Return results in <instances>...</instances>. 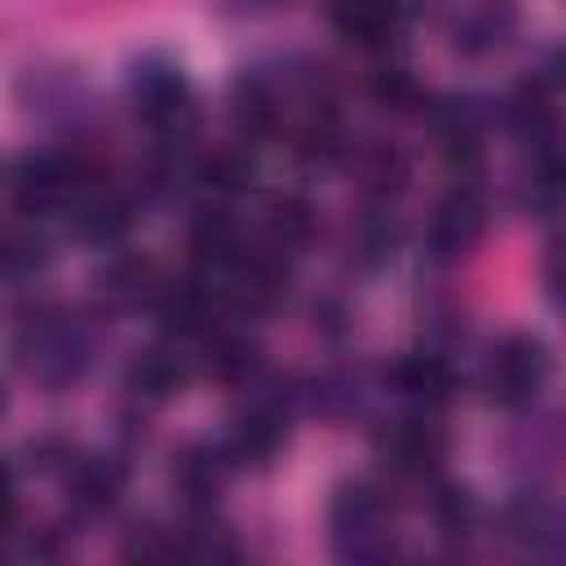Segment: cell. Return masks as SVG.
Returning <instances> with one entry per match:
<instances>
[{
	"label": "cell",
	"mask_w": 566,
	"mask_h": 566,
	"mask_svg": "<svg viewBox=\"0 0 566 566\" xmlns=\"http://www.w3.org/2000/svg\"><path fill=\"white\" fill-rule=\"evenodd\" d=\"M18 349H22L31 380H44L53 389L80 380V371L88 363V340H84L80 323H71L66 314H35L22 327Z\"/></svg>",
	"instance_id": "6da1fadb"
},
{
	"label": "cell",
	"mask_w": 566,
	"mask_h": 566,
	"mask_svg": "<svg viewBox=\"0 0 566 566\" xmlns=\"http://www.w3.org/2000/svg\"><path fill=\"white\" fill-rule=\"evenodd\" d=\"M544 380H548V349L535 340V336H526V332H513V336H504L495 349H491V358H486V367H482V389H486V398L495 402V407H526L539 389H544Z\"/></svg>",
	"instance_id": "7a4b0ae2"
},
{
	"label": "cell",
	"mask_w": 566,
	"mask_h": 566,
	"mask_svg": "<svg viewBox=\"0 0 566 566\" xmlns=\"http://www.w3.org/2000/svg\"><path fill=\"white\" fill-rule=\"evenodd\" d=\"M332 544L340 557H354V562H367V557H380L389 553V504L376 486H340L336 500H332Z\"/></svg>",
	"instance_id": "3957f363"
},
{
	"label": "cell",
	"mask_w": 566,
	"mask_h": 566,
	"mask_svg": "<svg viewBox=\"0 0 566 566\" xmlns=\"http://www.w3.org/2000/svg\"><path fill=\"white\" fill-rule=\"evenodd\" d=\"M75 190H80L75 164H71V155H57V150H31L9 172V195L22 217H44V212L71 203Z\"/></svg>",
	"instance_id": "277c9868"
},
{
	"label": "cell",
	"mask_w": 566,
	"mask_h": 566,
	"mask_svg": "<svg viewBox=\"0 0 566 566\" xmlns=\"http://www.w3.org/2000/svg\"><path fill=\"white\" fill-rule=\"evenodd\" d=\"M133 102L137 115L164 137V142H181L195 128V97L186 88V80L172 66H146L133 75Z\"/></svg>",
	"instance_id": "5b68a950"
},
{
	"label": "cell",
	"mask_w": 566,
	"mask_h": 566,
	"mask_svg": "<svg viewBox=\"0 0 566 566\" xmlns=\"http://www.w3.org/2000/svg\"><path fill=\"white\" fill-rule=\"evenodd\" d=\"M486 230V199L478 186H451L438 208H433V221H429V252L438 261H455L464 256Z\"/></svg>",
	"instance_id": "8992f818"
},
{
	"label": "cell",
	"mask_w": 566,
	"mask_h": 566,
	"mask_svg": "<svg viewBox=\"0 0 566 566\" xmlns=\"http://www.w3.org/2000/svg\"><path fill=\"white\" fill-rule=\"evenodd\" d=\"M376 451H380V460H385L389 473H398V478H424V473L438 469V460L447 451V438H442V429L424 411V416H411V420L389 424L376 438Z\"/></svg>",
	"instance_id": "52a82bcc"
},
{
	"label": "cell",
	"mask_w": 566,
	"mask_h": 566,
	"mask_svg": "<svg viewBox=\"0 0 566 566\" xmlns=\"http://www.w3.org/2000/svg\"><path fill=\"white\" fill-rule=\"evenodd\" d=\"M504 535L535 557H562L566 553V504L548 495H522L504 509Z\"/></svg>",
	"instance_id": "ba28073f"
},
{
	"label": "cell",
	"mask_w": 566,
	"mask_h": 566,
	"mask_svg": "<svg viewBox=\"0 0 566 566\" xmlns=\"http://www.w3.org/2000/svg\"><path fill=\"white\" fill-rule=\"evenodd\" d=\"M287 296V261L270 248L239 252L230 265V301L248 314H270Z\"/></svg>",
	"instance_id": "9c48e42d"
},
{
	"label": "cell",
	"mask_w": 566,
	"mask_h": 566,
	"mask_svg": "<svg viewBox=\"0 0 566 566\" xmlns=\"http://www.w3.org/2000/svg\"><path fill=\"white\" fill-rule=\"evenodd\" d=\"M287 438V407L283 398L274 394H252L248 407L239 411L234 420V433H230V455L243 460V464H265Z\"/></svg>",
	"instance_id": "30bf717a"
},
{
	"label": "cell",
	"mask_w": 566,
	"mask_h": 566,
	"mask_svg": "<svg viewBox=\"0 0 566 566\" xmlns=\"http://www.w3.org/2000/svg\"><path fill=\"white\" fill-rule=\"evenodd\" d=\"M66 208H71V230L88 243H115L133 226V203L111 186H80Z\"/></svg>",
	"instance_id": "8fae6325"
},
{
	"label": "cell",
	"mask_w": 566,
	"mask_h": 566,
	"mask_svg": "<svg viewBox=\"0 0 566 566\" xmlns=\"http://www.w3.org/2000/svg\"><path fill=\"white\" fill-rule=\"evenodd\" d=\"M385 380H389V389H394L402 402H411V407H420V411H438V407L451 398V389H455L451 367H447L438 354H407V358H398V363L385 371Z\"/></svg>",
	"instance_id": "7c38bea8"
},
{
	"label": "cell",
	"mask_w": 566,
	"mask_h": 566,
	"mask_svg": "<svg viewBox=\"0 0 566 566\" xmlns=\"http://www.w3.org/2000/svg\"><path fill=\"white\" fill-rule=\"evenodd\" d=\"M230 447H208V442H190L172 455V486L190 500V504H212L217 491L230 478Z\"/></svg>",
	"instance_id": "4fadbf2b"
},
{
	"label": "cell",
	"mask_w": 566,
	"mask_h": 566,
	"mask_svg": "<svg viewBox=\"0 0 566 566\" xmlns=\"http://www.w3.org/2000/svg\"><path fill=\"white\" fill-rule=\"evenodd\" d=\"M124 482H128V469H124L115 455H88V460H75V464L66 469L71 504L84 509V513H106V509H115V500L124 495Z\"/></svg>",
	"instance_id": "5bb4252c"
},
{
	"label": "cell",
	"mask_w": 566,
	"mask_h": 566,
	"mask_svg": "<svg viewBox=\"0 0 566 566\" xmlns=\"http://www.w3.org/2000/svg\"><path fill=\"white\" fill-rule=\"evenodd\" d=\"M314 208L310 199L301 195H274L265 203V217H261V234H265V248L279 252V256H292V252H305L314 243Z\"/></svg>",
	"instance_id": "9a60e30c"
},
{
	"label": "cell",
	"mask_w": 566,
	"mask_h": 566,
	"mask_svg": "<svg viewBox=\"0 0 566 566\" xmlns=\"http://www.w3.org/2000/svg\"><path fill=\"white\" fill-rule=\"evenodd\" d=\"M332 27L358 49H380L398 31V0H332Z\"/></svg>",
	"instance_id": "2e32d148"
},
{
	"label": "cell",
	"mask_w": 566,
	"mask_h": 566,
	"mask_svg": "<svg viewBox=\"0 0 566 566\" xmlns=\"http://www.w3.org/2000/svg\"><path fill=\"white\" fill-rule=\"evenodd\" d=\"M124 385H128V394H137L142 402H168V398L186 385V363L177 358V349H164V345L142 349V354L128 363Z\"/></svg>",
	"instance_id": "e0dca14e"
},
{
	"label": "cell",
	"mask_w": 566,
	"mask_h": 566,
	"mask_svg": "<svg viewBox=\"0 0 566 566\" xmlns=\"http://www.w3.org/2000/svg\"><path fill=\"white\" fill-rule=\"evenodd\" d=\"M155 310H159L164 332H172V336H199L203 340L212 332V296L199 283L164 287L159 301H155Z\"/></svg>",
	"instance_id": "ac0fdd59"
},
{
	"label": "cell",
	"mask_w": 566,
	"mask_h": 566,
	"mask_svg": "<svg viewBox=\"0 0 566 566\" xmlns=\"http://www.w3.org/2000/svg\"><path fill=\"white\" fill-rule=\"evenodd\" d=\"M102 296L111 301V305H142V301H159V279H155V265L150 261H142V256H119V261H111L106 270H102Z\"/></svg>",
	"instance_id": "d6986e66"
},
{
	"label": "cell",
	"mask_w": 566,
	"mask_h": 566,
	"mask_svg": "<svg viewBox=\"0 0 566 566\" xmlns=\"http://www.w3.org/2000/svg\"><path fill=\"white\" fill-rule=\"evenodd\" d=\"M292 150L305 159V164H332L340 150H345V133H340V119L327 102H314V111L296 124L292 133Z\"/></svg>",
	"instance_id": "ffe728a7"
},
{
	"label": "cell",
	"mask_w": 566,
	"mask_h": 566,
	"mask_svg": "<svg viewBox=\"0 0 566 566\" xmlns=\"http://www.w3.org/2000/svg\"><path fill=\"white\" fill-rule=\"evenodd\" d=\"M234 124L248 137H265L279 124V97L261 75H243L234 84Z\"/></svg>",
	"instance_id": "44dd1931"
},
{
	"label": "cell",
	"mask_w": 566,
	"mask_h": 566,
	"mask_svg": "<svg viewBox=\"0 0 566 566\" xmlns=\"http://www.w3.org/2000/svg\"><path fill=\"white\" fill-rule=\"evenodd\" d=\"M195 177L212 190V195H239V190H248L252 186V155L243 150V146H221V150H212L208 159H199V168H195Z\"/></svg>",
	"instance_id": "7402d4cb"
},
{
	"label": "cell",
	"mask_w": 566,
	"mask_h": 566,
	"mask_svg": "<svg viewBox=\"0 0 566 566\" xmlns=\"http://www.w3.org/2000/svg\"><path fill=\"white\" fill-rule=\"evenodd\" d=\"M203 345H208V371H212L217 380L239 385V380H248V376L256 371V349H252V340L212 327V332L203 336Z\"/></svg>",
	"instance_id": "603a6c76"
},
{
	"label": "cell",
	"mask_w": 566,
	"mask_h": 566,
	"mask_svg": "<svg viewBox=\"0 0 566 566\" xmlns=\"http://www.w3.org/2000/svg\"><path fill=\"white\" fill-rule=\"evenodd\" d=\"M0 256H4V270H9L13 279H22V274H35L49 252H44V239L35 234V226H9Z\"/></svg>",
	"instance_id": "cb8c5ba5"
},
{
	"label": "cell",
	"mask_w": 566,
	"mask_h": 566,
	"mask_svg": "<svg viewBox=\"0 0 566 566\" xmlns=\"http://www.w3.org/2000/svg\"><path fill=\"white\" fill-rule=\"evenodd\" d=\"M358 172H363V186H367V190L394 195V190L402 186V177H407V164H402V155H398L394 146H376V150H367V155L358 159Z\"/></svg>",
	"instance_id": "d4e9b609"
},
{
	"label": "cell",
	"mask_w": 566,
	"mask_h": 566,
	"mask_svg": "<svg viewBox=\"0 0 566 566\" xmlns=\"http://www.w3.org/2000/svg\"><path fill=\"white\" fill-rule=\"evenodd\" d=\"M433 517H438V526H442L447 535H464L469 522H473V500H469V491H460V486H438V495H433Z\"/></svg>",
	"instance_id": "484cf974"
},
{
	"label": "cell",
	"mask_w": 566,
	"mask_h": 566,
	"mask_svg": "<svg viewBox=\"0 0 566 566\" xmlns=\"http://www.w3.org/2000/svg\"><path fill=\"white\" fill-rule=\"evenodd\" d=\"M544 283H548V296L566 310V239H557L544 256Z\"/></svg>",
	"instance_id": "4316f807"
}]
</instances>
